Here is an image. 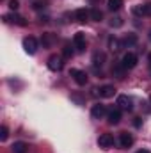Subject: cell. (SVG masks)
<instances>
[{"label":"cell","mask_w":151,"mask_h":153,"mask_svg":"<svg viewBox=\"0 0 151 153\" xmlns=\"http://www.w3.org/2000/svg\"><path fill=\"white\" fill-rule=\"evenodd\" d=\"M137 62H139V57H137L133 52L124 53V55H123V59H121V64H123L126 70H133V68L137 66Z\"/></svg>","instance_id":"1"},{"label":"cell","mask_w":151,"mask_h":153,"mask_svg":"<svg viewBox=\"0 0 151 153\" xmlns=\"http://www.w3.org/2000/svg\"><path fill=\"white\" fill-rule=\"evenodd\" d=\"M87 41H85V34L84 32H76L73 36V48H76V52H85Z\"/></svg>","instance_id":"2"},{"label":"cell","mask_w":151,"mask_h":153,"mask_svg":"<svg viewBox=\"0 0 151 153\" xmlns=\"http://www.w3.org/2000/svg\"><path fill=\"white\" fill-rule=\"evenodd\" d=\"M117 107L119 109H123V111H132L133 109V102H132V98L130 96H126V94H119L117 96Z\"/></svg>","instance_id":"3"},{"label":"cell","mask_w":151,"mask_h":153,"mask_svg":"<svg viewBox=\"0 0 151 153\" xmlns=\"http://www.w3.org/2000/svg\"><path fill=\"white\" fill-rule=\"evenodd\" d=\"M114 135L112 134H101L100 137H98V144H100V148H103V150H109V148H112L114 146Z\"/></svg>","instance_id":"4"},{"label":"cell","mask_w":151,"mask_h":153,"mask_svg":"<svg viewBox=\"0 0 151 153\" xmlns=\"http://www.w3.org/2000/svg\"><path fill=\"white\" fill-rule=\"evenodd\" d=\"M4 22H7V23H14V25H20V27H25V25H27L25 18L20 16V14H14V13L5 14V16H4Z\"/></svg>","instance_id":"5"},{"label":"cell","mask_w":151,"mask_h":153,"mask_svg":"<svg viewBox=\"0 0 151 153\" xmlns=\"http://www.w3.org/2000/svg\"><path fill=\"white\" fill-rule=\"evenodd\" d=\"M48 68L52 71H61L62 70V57L61 55H50L48 57Z\"/></svg>","instance_id":"6"},{"label":"cell","mask_w":151,"mask_h":153,"mask_svg":"<svg viewBox=\"0 0 151 153\" xmlns=\"http://www.w3.org/2000/svg\"><path fill=\"white\" fill-rule=\"evenodd\" d=\"M70 75L75 78V82L78 84V85H85L87 84V73L85 71H82V70H70Z\"/></svg>","instance_id":"7"},{"label":"cell","mask_w":151,"mask_h":153,"mask_svg":"<svg viewBox=\"0 0 151 153\" xmlns=\"http://www.w3.org/2000/svg\"><path fill=\"white\" fill-rule=\"evenodd\" d=\"M23 48H25L27 53L34 55L38 52V41H36V38H25L23 39Z\"/></svg>","instance_id":"8"},{"label":"cell","mask_w":151,"mask_h":153,"mask_svg":"<svg viewBox=\"0 0 151 153\" xmlns=\"http://www.w3.org/2000/svg\"><path fill=\"white\" fill-rule=\"evenodd\" d=\"M119 144H121V148H130L133 144V135L128 132H121L119 134Z\"/></svg>","instance_id":"9"},{"label":"cell","mask_w":151,"mask_h":153,"mask_svg":"<svg viewBox=\"0 0 151 153\" xmlns=\"http://www.w3.org/2000/svg\"><path fill=\"white\" fill-rule=\"evenodd\" d=\"M105 114H107V109H105V105H101V103H96V105H93V109H91V116H93L94 119H101Z\"/></svg>","instance_id":"10"},{"label":"cell","mask_w":151,"mask_h":153,"mask_svg":"<svg viewBox=\"0 0 151 153\" xmlns=\"http://www.w3.org/2000/svg\"><path fill=\"white\" fill-rule=\"evenodd\" d=\"M107 119H109L110 125H117V123L121 121V111H119V109H110V111L107 112Z\"/></svg>","instance_id":"11"},{"label":"cell","mask_w":151,"mask_h":153,"mask_svg":"<svg viewBox=\"0 0 151 153\" xmlns=\"http://www.w3.org/2000/svg\"><path fill=\"white\" fill-rule=\"evenodd\" d=\"M114 94H115V87L110 85V84L100 87V96H101V98H112Z\"/></svg>","instance_id":"12"},{"label":"cell","mask_w":151,"mask_h":153,"mask_svg":"<svg viewBox=\"0 0 151 153\" xmlns=\"http://www.w3.org/2000/svg\"><path fill=\"white\" fill-rule=\"evenodd\" d=\"M89 18H91V14H89V11H87V9H76V11H75V20H76V22L85 23Z\"/></svg>","instance_id":"13"},{"label":"cell","mask_w":151,"mask_h":153,"mask_svg":"<svg viewBox=\"0 0 151 153\" xmlns=\"http://www.w3.org/2000/svg\"><path fill=\"white\" fill-rule=\"evenodd\" d=\"M105 59H107V57H105L103 52H94V53H93V66H94V68H98V66L101 68L103 62H105Z\"/></svg>","instance_id":"14"},{"label":"cell","mask_w":151,"mask_h":153,"mask_svg":"<svg viewBox=\"0 0 151 153\" xmlns=\"http://www.w3.org/2000/svg\"><path fill=\"white\" fill-rule=\"evenodd\" d=\"M124 73H126V68L121 64V62H115L112 66V75L117 76V78H124Z\"/></svg>","instance_id":"15"},{"label":"cell","mask_w":151,"mask_h":153,"mask_svg":"<svg viewBox=\"0 0 151 153\" xmlns=\"http://www.w3.org/2000/svg\"><path fill=\"white\" fill-rule=\"evenodd\" d=\"M41 43H43V46H52L53 43H55V36L52 34V32H44L43 36H41Z\"/></svg>","instance_id":"16"},{"label":"cell","mask_w":151,"mask_h":153,"mask_svg":"<svg viewBox=\"0 0 151 153\" xmlns=\"http://www.w3.org/2000/svg\"><path fill=\"white\" fill-rule=\"evenodd\" d=\"M48 4H50L48 0H32V4H30V5H32V9H34V11H43V9H46V7H48Z\"/></svg>","instance_id":"17"},{"label":"cell","mask_w":151,"mask_h":153,"mask_svg":"<svg viewBox=\"0 0 151 153\" xmlns=\"http://www.w3.org/2000/svg\"><path fill=\"white\" fill-rule=\"evenodd\" d=\"M27 152H29V146H27L25 143L18 141V143L13 144V153H27Z\"/></svg>","instance_id":"18"},{"label":"cell","mask_w":151,"mask_h":153,"mask_svg":"<svg viewBox=\"0 0 151 153\" xmlns=\"http://www.w3.org/2000/svg\"><path fill=\"white\" fill-rule=\"evenodd\" d=\"M137 43V36L135 34H128V36H124V39H123V46H133Z\"/></svg>","instance_id":"19"},{"label":"cell","mask_w":151,"mask_h":153,"mask_svg":"<svg viewBox=\"0 0 151 153\" xmlns=\"http://www.w3.org/2000/svg\"><path fill=\"white\" fill-rule=\"evenodd\" d=\"M89 14H91V18H93L94 22H101V20H103V13H101L98 7L91 9V11H89Z\"/></svg>","instance_id":"20"},{"label":"cell","mask_w":151,"mask_h":153,"mask_svg":"<svg viewBox=\"0 0 151 153\" xmlns=\"http://www.w3.org/2000/svg\"><path fill=\"white\" fill-rule=\"evenodd\" d=\"M107 5L110 11H119L123 7V0H107Z\"/></svg>","instance_id":"21"},{"label":"cell","mask_w":151,"mask_h":153,"mask_svg":"<svg viewBox=\"0 0 151 153\" xmlns=\"http://www.w3.org/2000/svg\"><path fill=\"white\" fill-rule=\"evenodd\" d=\"M73 53H75V50L71 48V45H70V43H66V45H64V48H62V55H64L66 59H71V57H73Z\"/></svg>","instance_id":"22"},{"label":"cell","mask_w":151,"mask_h":153,"mask_svg":"<svg viewBox=\"0 0 151 153\" xmlns=\"http://www.w3.org/2000/svg\"><path fill=\"white\" fill-rule=\"evenodd\" d=\"M119 45H121V43H119V39H115V38L109 39V48H110L112 52H117V50H119Z\"/></svg>","instance_id":"23"},{"label":"cell","mask_w":151,"mask_h":153,"mask_svg":"<svg viewBox=\"0 0 151 153\" xmlns=\"http://www.w3.org/2000/svg\"><path fill=\"white\" fill-rule=\"evenodd\" d=\"M121 25H123V18L121 16H114L110 20V27H114V29H119Z\"/></svg>","instance_id":"24"},{"label":"cell","mask_w":151,"mask_h":153,"mask_svg":"<svg viewBox=\"0 0 151 153\" xmlns=\"http://www.w3.org/2000/svg\"><path fill=\"white\" fill-rule=\"evenodd\" d=\"M7 137H9V130L5 125H2L0 126V141H7Z\"/></svg>","instance_id":"25"},{"label":"cell","mask_w":151,"mask_h":153,"mask_svg":"<svg viewBox=\"0 0 151 153\" xmlns=\"http://www.w3.org/2000/svg\"><path fill=\"white\" fill-rule=\"evenodd\" d=\"M133 14H137V16H146V13H144V4L135 5V7H133Z\"/></svg>","instance_id":"26"},{"label":"cell","mask_w":151,"mask_h":153,"mask_svg":"<svg viewBox=\"0 0 151 153\" xmlns=\"http://www.w3.org/2000/svg\"><path fill=\"white\" fill-rule=\"evenodd\" d=\"M18 7H20V2L18 0H9V9L11 11H18Z\"/></svg>","instance_id":"27"},{"label":"cell","mask_w":151,"mask_h":153,"mask_svg":"<svg viewBox=\"0 0 151 153\" xmlns=\"http://www.w3.org/2000/svg\"><path fill=\"white\" fill-rule=\"evenodd\" d=\"M71 100L76 102V105H84V103H85V102H84V98H82V96H78V94H71Z\"/></svg>","instance_id":"28"},{"label":"cell","mask_w":151,"mask_h":153,"mask_svg":"<svg viewBox=\"0 0 151 153\" xmlns=\"http://www.w3.org/2000/svg\"><path fill=\"white\" fill-rule=\"evenodd\" d=\"M144 13H146V16H151V2L144 4Z\"/></svg>","instance_id":"29"},{"label":"cell","mask_w":151,"mask_h":153,"mask_svg":"<svg viewBox=\"0 0 151 153\" xmlns=\"http://www.w3.org/2000/svg\"><path fill=\"white\" fill-rule=\"evenodd\" d=\"M48 20H50V18H48V16H43V14H41V16H39V22H41V23H46V22H48Z\"/></svg>","instance_id":"30"},{"label":"cell","mask_w":151,"mask_h":153,"mask_svg":"<svg viewBox=\"0 0 151 153\" xmlns=\"http://www.w3.org/2000/svg\"><path fill=\"white\" fill-rule=\"evenodd\" d=\"M133 125H135V126L139 128V126L142 125V121H141V117H135V121H133Z\"/></svg>","instance_id":"31"},{"label":"cell","mask_w":151,"mask_h":153,"mask_svg":"<svg viewBox=\"0 0 151 153\" xmlns=\"http://www.w3.org/2000/svg\"><path fill=\"white\" fill-rule=\"evenodd\" d=\"M148 64H150V71H151V53L148 55Z\"/></svg>","instance_id":"32"},{"label":"cell","mask_w":151,"mask_h":153,"mask_svg":"<svg viewBox=\"0 0 151 153\" xmlns=\"http://www.w3.org/2000/svg\"><path fill=\"white\" fill-rule=\"evenodd\" d=\"M137 153H151V152H150V150H139Z\"/></svg>","instance_id":"33"},{"label":"cell","mask_w":151,"mask_h":153,"mask_svg":"<svg viewBox=\"0 0 151 153\" xmlns=\"http://www.w3.org/2000/svg\"><path fill=\"white\" fill-rule=\"evenodd\" d=\"M89 2H91V4H100L101 0H89Z\"/></svg>","instance_id":"34"},{"label":"cell","mask_w":151,"mask_h":153,"mask_svg":"<svg viewBox=\"0 0 151 153\" xmlns=\"http://www.w3.org/2000/svg\"><path fill=\"white\" fill-rule=\"evenodd\" d=\"M148 38H150V41H151V30H150V32H148Z\"/></svg>","instance_id":"35"},{"label":"cell","mask_w":151,"mask_h":153,"mask_svg":"<svg viewBox=\"0 0 151 153\" xmlns=\"http://www.w3.org/2000/svg\"><path fill=\"white\" fill-rule=\"evenodd\" d=\"M150 100H151V96H150Z\"/></svg>","instance_id":"36"}]
</instances>
